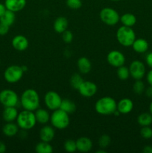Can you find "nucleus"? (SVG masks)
<instances>
[{
  "label": "nucleus",
  "mask_w": 152,
  "mask_h": 153,
  "mask_svg": "<svg viewBox=\"0 0 152 153\" xmlns=\"http://www.w3.org/2000/svg\"><path fill=\"white\" fill-rule=\"evenodd\" d=\"M60 108L69 114H72L75 111L76 105L71 100L65 99V100H62Z\"/></svg>",
  "instance_id": "a878e982"
},
{
  "label": "nucleus",
  "mask_w": 152,
  "mask_h": 153,
  "mask_svg": "<svg viewBox=\"0 0 152 153\" xmlns=\"http://www.w3.org/2000/svg\"><path fill=\"white\" fill-rule=\"evenodd\" d=\"M18 126L22 130H30L35 126L37 123L35 114L33 111L24 110L19 113L16 118Z\"/></svg>",
  "instance_id": "39448f33"
},
{
  "label": "nucleus",
  "mask_w": 152,
  "mask_h": 153,
  "mask_svg": "<svg viewBox=\"0 0 152 153\" xmlns=\"http://www.w3.org/2000/svg\"><path fill=\"white\" fill-rule=\"evenodd\" d=\"M120 21L122 24L127 27H132L137 22V17L131 13H124L120 16Z\"/></svg>",
  "instance_id": "b1692460"
},
{
  "label": "nucleus",
  "mask_w": 152,
  "mask_h": 153,
  "mask_svg": "<svg viewBox=\"0 0 152 153\" xmlns=\"http://www.w3.org/2000/svg\"><path fill=\"white\" fill-rule=\"evenodd\" d=\"M66 4L69 8L77 10L82 6V1L81 0H66Z\"/></svg>",
  "instance_id": "f704fd0d"
},
{
  "label": "nucleus",
  "mask_w": 152,
  "mask_h": 153,
  "mask_svg": "<svg viewBox=\"0 0 152 153\" xmlns=\"http://www.w3.org/2000/svg\"><path fill=\"white\" fill-rule=\"evenodd\" d=\"M15 19H16V16H15L14 12L6 10L2 16L0 17V22H2L8 26H10L14 23Z\"/></svg>",
  "instance_id": "393cba45"
},
{
  "label": "nucleus",
  "mask_w": 152,
  "mask_h": 153,
  "mask_svg": "<svg viewBox=\"0 0 152 153\" xmlns=\"http://www.w3.org/2000/svg\"><path fill=\"white\" fill-rule=\"evenodd\" d=\"M10 26L0 22V36H4L8 33Z\"/></svg>",
  "instance_id": "e433bc0d"
},
{
  "label": "nucleus",
  "mask_w": 152,
  "mask_h": 153,
  "mask_svg": "<svg viewBox=\"0 0 152 153\" xmlns=\"http://www.w3.org/2000/svg\"><path fill=\"white\" fill-rule=\"evenodd\" d=\"M137 122L141 126H149L152 124V114L151 113H142L139 115Z\"/></svg>",
  "instance_id": "bb28decb"
},
{
  "label": "nucleus",
  "mask_w": 152,
  "mask_h": 153,
  "mask_svg": "<svg viewBox=\"0 0 152 153\" xmlns=\"http://www.w3.org/2000/svg\"><path fill=\"white\" fill-rule=\"evenodd\" d=\"M50 122L54 128L60 130L64 129L69 125L70 119L69 114L61 108L53 111L50 115Z\"/></svg>",
  "instance_id": "7ed1b4c3"
},
{
  "label": "nucleus",
  "mask_w": 152,
  "mask_h": 153,
  "mask_svg": "<svg viewBox=\"0 0 152 153\" xmlns=\"http://www.w3.org/2000/svg\"><path fill=\"white\" fill-rule=\"evenodd\" d=\"M96 153H106V151L102 150V149H99V150L96 151Z\"/></svg>",
  "instance_id": "49530a36"
},
{
  "label": "nucleus",
  "mask_w": 152,
  "mask_h": 153,
  "mask_svg": "<svg viewBox=\"0 0 152 153\" xmlns=\"http://www.w3.org/2000/svg\"><path fill=\"white\" fill-rule=\"evenodd\" d=\"M61 102L62 99L61 96L55 91H50L45 94L44 102L49 110L55 111L60 108Z\"/></svg>",
  "instance_id": "1a4fd4ad"
},
{
  "label": "nucleus",
  "mask_w": 152,
  "mask_h": 153,
  "mask_svg": "<svg viewBox=\"0 0 152 153\" xmlns=\"http://www.w3.org/2000/svg\"><path fill=\"white\" fill-rule=\"evenodd\" d=\"M130 76L135 80L142 79L145 75V66L142 61L136 60L132 61L130 64Z\"/></svg>",
  "instance_id": "9d476101"
},
{
  "label": "nucleus",
  "mask_w": 152,
  "mask_h": 153,
  "mask_svg": "<svg viewBox=\"0 0 152 153\" xmlns=\"http://www.w3.org/2000/svg\"><path fill=\"white\" fill-rule=\"evenodd\" d=\"M142 152L144 153H152V146L151 145L145 146L142 149Z\"/></svg>",
  "instance_id": "a19ab883"
},
{
  "label": "nucleus",
  "mask_w": 152,
  "mask_h": 153,
  "mask_svg": "<svg viewBox=\"0 0 152 153\" xmlns=\"http://www.w3.org/2000/svg\"><path fill=\"white\" fill-rule=\"evenodd\" d=\"M64 149L68 152H75L77 150L76 141L72 139H68L64 143Z\"/></svg>",
  "instance_id": "473e14b6"
},
{
  "label": "nucleus",
  "mask_w": 152,
  "mask_h": 153,
  "mask_svg": "<svg viewBox=\"0 0 152 153\" xmlns=\"http://www.w3.org/2000/svg\"><path fill=\"white\" fill-rule=\"evenodd\" d=\"M6 152V145L0 140V153H4Z\"/></svg>",
  "instance_id": "79ce46f5"
},
{
  "label": "nucleus",
  "mask_w": 152,
  "mask_h": 153,
  "mask_svg": "<svg viewBox=\"0 0 152 153\" xmlns=\"http://www.w3.org/2000/svg\"><path fill=\"white\" fill-rule=\"evenodd\" d=\"M78 92L83 97H92L98 91L96 85L90 81H83L78 88Z\"/></svg>",
  "instance_id": "f8f14e48"
},
{
  "label": "nucleus",
  "mask_w": 152,
  "mask_h": 153,
  "mask_svg": "<svg viewBox=\"0 0 152 153\" xmlns=\"http://www.w3.org/2000/svg\"><path fill=\"white\" fill-rule=\"evenodd\" d=\"M134 108V102L129 98H123L117 103V111L121 114H127Z\"/></svg>",
  "instance_id": "2eb2a0df"
},
{
  "label": "nucleus",
  "mask_w": 152,
  "mask_h": 153,
  "mask_svg": "<svg viewBox=\"0 0 152 153\" xmlns=\"http://www.w3.org/2000/svg\"><path fill=\"white\" fill-rule=\"evenodd\" d=\"M140 135L145 139H150L152 137V128L149 126H142L140 130Z\"/></svg>",
  "instance_id": "72a5a7b5"
},
{
  "label": "nucleus",
  "mask_w": 152,
  "mask_h": 153,
  "mask_svg": "<svg viewBox=\"0 0 152 153\" xmlns=\"http://www.w3.org/2000/svg\"><path fill=\"white\" fill-rule=\"evenodd\" d=\"M98 143L100 148L105 149V148L108 147L110 143H111V138H110L108 134H103L98 139Z\"/></svg>",
  "instance_id": "2f4dec72"
},
{
  "label": "nucleus",
  "mask_w": 152,
  "mask_h": 153,
  "mask_svg": "<svg viewBox=\"0 0 152 153\" xmlns=\"http://www.w3.org/2000/svg\"><path fill=\"white\" fill-rule=\"evenodd\" d=\"M77 68L79 71L82 74H86L89 73L92 68V64H91L90 61L86 57H81L77 60Z\"/></svg>",
  "instance_id": "4be33fe9"
},
{
  "label": "nucleus",
  "mask_w": 152,
  "mask_h": 153,
  "mask_svg": "<svg viewBox=\"0 0 152 153\" xmlns=\"http://www.w3.org/2000/svg\"><path fill=\"white\" fill-rule=\"evenodd\" d=\"M116 74H117L118 78L120 80H127L130 76L129 68L124 65L119 67L117 69V71H116Z\"/></svg>",
  "instance_id": "c756f323"
},
{
  "label": "nucleus",
  "mask_w": 152,
  "mask_h": 153,
  "mask_svg": "<svg viewBox=\"0 0 152 153\" xmlns=\"http://www.w3.org/2000/svg\"><path fill=\"white\" fill-rule=\"evenodd\" d=\"M19 131V126L17 124L13 122H8L3 126L2 132L6 137H12L16 135Z\"/></svg>",
  "instance_id": "5701e85b"
},
{
  "label": "nucleus",
  "mask_w": 152,
  "mask_h": 153,
  "mask_svg": "<svg viewBox=\"0 0 152 153\" xmlns=\"http://www.w3.org/2000/svg\"><path fill=\"white\" fill-rule=\"evenodd\" d=\"M145 90V86L144 82H142L141 79L136 80L133 85V91L134 94L137 95H141L144 93Z\"/></svg>",
  "instance_id": "7c9ffc66"
},
{
  "label": "nucleus",
  "mask_w": 152,
  "mask_h": 153,
  "mask_svg": "<svg viewBox=\"0 0 152 153\" xmlns=\"http://www.w3.org/2000/svg\"><path fill=\"white\" fill-rule=\"evenodd\" d=\"M0 64H1V60H0Z\"/></svg>",
  "instance_id": "09e8293b"
},
{
  "label": "nucleus",
  "mask_w": 152,
  "mask_h": 153,
  "mask_svg": "<svg viewBox=\"0 0 152 153\" xmlns=\"http://www.w3.org/2000/svg\"><path fill=\"white\" fill-rule=\"evenodd\" d=\"M12 46L19 52L25 51L28 47V40L23 35H16L12 39Z\"/></svg>",
  "instance_id": "ddd939ff"
},
{
  "label": "nucleus",
  "mask_w": 152,
  "mask_h": 153,
  "mask_svg": "<svg viewBox=\"0 0 152 153\" xmlns=\"http://www.w3.org/2000/svg\"><path fill=\"white\" fill-rule=\"evenodd\" d=\"M77 150L80 152H87L92 149V142L89 137H80L76 140Z\"/></svg>",
  "instance_id": "f3484780"
},
{
  "label": "nucleus",
  "mask_w": 152,
  "mask_h": 153,
  "mask_svg": "<svg viewBox=\"0 0 152 153\" xmlns=\"http://www.w3.org/2000/svg\"><path fill=\"white\" fill-rule=\"evenodd\" d=\"M18 114L19 113L16 107H4L2 112V117L7 123L13 122L16 120Z\"/></svg>",
  "instance_id": "a211bd4d"
},
{
  "label": "nucleus",
  "mask_w": 152,
  "mask_h": 153,
  "mask_svg": "<svg viewBox=\"0 0 152 153\" xmlns=\"http://www.w3.org/2000/svg\"><path fill=\"white\" fill-rule=\"evenodd\" d=\"M35 151L37 153H52L53 152V147L48 142L40 141L35 146Z\"/></svg>",
  "instance_id": "cd10ccee"
},
{
  "label": "nucleus",
  "mask_w": 152,
  "mask_h": 153,
  "mask_svg": "<svg viewBox=\"0 0 152 153\" xmlns=\"http://www.w3.org/2000/svg\"><path fill=\"white\" fill-rule=\"evenodd\" d=\"M22 70L24 71V73H25V71H27V70H28V68H27L26 66H22Z\"/></svg>",
  "instance_id": "a18cd8bd"
},
{
  "label": "nucleus",
  "mask_w": 152,
  "mask_h": 153,
  "mask_svg": "<svg viewBox=\"0 0 152 153\" xmlns=\"http://www.w3.org/2000/svg\"><path fill=\"white\" fill-rule=\"evenodd\" d=\"M4 5L7 10L14 12L22 10L26 5V0H5Z\"/></svg>",
  "instance_id": "4468645a"
},
{
  "label": "nucleus",
  "mask_w": 152,
  "mask_h": 153,
  "mask_svg": "<svg viewBox=\"0 0 152 153\" xmlns=\"http://www.w3.org/2000/svg\"><path fill=\"white\" fill-rule=\"evenodd\" d=\"M131 46L137 53H145L148 49V43L143 38H136Z\"/></svg>",
  "instance_id": "6ab92c4d"
},
{
  "label": "nucleus",
  "mask_w": 152,
  "mask_h": 153,
  "mask_svg": "<svg viewBox=\"0 0 152 153\" xmlns=\"http://www.w3.org/2000/svg\"><path fill=\"white\" fill-rule=\"evenodd\" d=\"M35 117L37 123L42 125H46L49 121H50V114L44 108H37L35 111Z\"/></svg>",
  "instance_id": "412c9836"
},
{
  "label": "nucleus",
  "mask_w": 152,
  "mask_h": 153,
  "mask_svg": "<svg viewBox=\"0 0 152 153\" xmlns=\"http://www.w3.org/2000/svg\"><path fill=\"white\" fill-rule=\"evenodd\" d=\"M107 62L114 67H119L124 65L125 63V57L122 52L118 50H112L107 54Z\"/></svg>",
  "instance_id": "9b49d317"
},
{
  "label": "nucleus",
  "mask_w": 152,
  "mask_h": 153,
  "mask_svg": "<svg viewBox=\"0 0 152 153\" xmlns=\"http://www.w3.org/2000/svg\"><path fill=\"white\" fill-rule=\"evenodd\" d=\"M62 39L66 43H71L73 40V34L72 31H68V30H66L65 31H63L62 33Z\"/></svg>",
  "instance_id": "c9c22d12"
},
{
  "label": "nucleus",
  "mask_w": 152,
  "mask_h": 153,
  "mask_svg": "<svg viewBox=\"0 0 152 153\" xmlns=\"http://www.w3.org/2000/svg\"><path fill=\"white\" fill-rule=\"evenodd\" d=\"M19 100L18 95L13 90L4 89L0 92V103L4 107H16Z\"/></svg>",
  "instance_id": "6e6552de"
},
{
  "label": "nucleus",
  "mask_w": 152,
  "mask_h": 153,
  "mask_svg": "<svg viewBox=\"0 0 152 153\" xmlns=\"http://www.w3.org/2000/svg\"><path fill=\"white\" fill-rule=\"evenodd\" d=\"M100 19L107 25H115L120 20L119 13L112 7H104L100 12Z\"/></svg>",
  "instance_id": "0eeeda50"
},
{
  "label": "nucleus",
  "mask_w": 152,
  "mask_h": 153,
  "mask_svg": "<svg viewBox=\"0 0 152 153\" xmlns=\"http://www.w3.org/2000/svg\"><path fill=\"white\" fill-rule=\"evenodd\" d=\"M6 10H7V9H6L4 4L0 3V17L2 16V14L4 13V11H5Z\"/></svg>",
  "instance_id": "37998d69"
},
{
  "label": "nucleus",
  "mask_w": 152,
  "mask_h": 153,
  "mask_svg": "<svg viewBox=\"0 0 152 153\" xmlns=\"http://www.w3.org/2000/svg\"><path fill=\"white\" fill-rule=\"evenodd\" d=\"M95 111L99 114H113L117 110V103L114 99L110 97H101L95 102Z\"/></svg>",
  "instance_id": "f03ea898"
},
{
  "label": "nucleus",
  "mask_w": 152,
  "mask_h": 153,
  "mask_svg": "<svg viewBox=\"0 0 152 153\" xmlns=\"http://www.w3.org/2000/svg\"><path fill=\"white\" fill-rule=\"evenodd\" d=\"M145 62L147 65L152 69V52L147 54L145 57Z\"/></svg>",
  "instance_id": "4c0bfd02"
},
{
  "label": "nucleus",
  "mask_w": 152,
  "mask_h": 153,
  "mask_svg": "<svg viewBox=\"0 0 152 153\" xmlns=\"http://www.w3.org/2000/svg\"><path fill=\"white\" fill-rule=\"evenodd\" d=\"M24 71L22 67L18 65L9 66L4 72V78L7 82L14 84L19 82L22 78Z\"/></svg>",
  "instance_id": "423d86ee"
},
{
  "label": "nucleus",
  "mask_w": 152,
  "mask_h": 153,
  "mask_svg": "<svg viewBox=\"0 0 152 153\" xmlns=\"http://www.w3.org/2000/svg\"><path fill=\"white\" fill-rule=\"evenodd\" d=\"M110 1H119V0H110Z\"/></svg>",
  "instance_id": "de8ad7c7"
},
{
  "label": "nucleus",
  "mask_w": 152,
  "mask_h": 153,
  "mask_svg": "<svg viewBox=\"0 0 152 153\" xmlns=\"http://www.w3.org/2000/svg\"><path fill=\"white\" fill-rule=\"evenodd\" d=\"M20 103L25 110L35 111L40 106V97L35 90L27 89L22 94Z\"/></svg>",
  "instance_id": "f257e3e1"
},
{
  "label": "nucleus",
  "mask_w": 152,
  "mask_h": 153,
  "mask_svg": "<svg viewBox=\"0 0 152 153\" xmlns=\"http://www.w3.org/2000/svg\"><path fill=\"white\" fill-rule=\"evenodd\" d=\"M69 22L68 20L64 16H59L57 18L54 22V29L57 33L62 34L63 31L67 30Z\"/></svg>",
  "instance_id": "aec40b11"
},
{
  "label": "nucleus",
  "mask_w": 152,
  "mask_h": 153,
  "mask_svg": "<svg viewBox=\"0 0 152 153\" xmlns=\"http://www.w3.org/2000/svg\"><path fill=\"white\" fill-rule=\"evenodd\" d=\"M83 78H82V76H80V74H78V73H74L69 79L70 85H71L72 88L73 89L75 90H78L79 87H80V85L83 83Z\"/></svg>",
  "instance_id": "c85d7f7f"
},
{
  "label": "nucleus",
  "mask_w": 152,
  "mask_h": 153,
  "mask_svg": "<svg viewBox=\"0 0 152 153\" xmlns=\"http://www.w3.org/2000/svg\"><path fill=\"white\" fill-rule=\"evenodd\" d=\"M145 94L148 98H152V86H149L145 90Z\"/></svg>",
  "instance_id": "ea45409f"
},
{
  "label": "nucleus",
  "mask_w": 152,
  "mask_h": 153,
  "mask_svg": "<svg viewBox=\"0 0 152 153\" xmlns=\"http://www.w3.org/2000/svg\"><path fill=\"white\" fill-rule=\"evenodd\" d=\"M149 111L152 114V102L150 103V105H149Z\"/></svg>",
  "instance_id": "c03bdc74"
},
{
  "label": "nucleus",
  "mask_w": 152,
  "mask_h": 153,
  "mask_svg": "<svg viewBox=\"0 0 152 153\" xmlns=\"http://www.w3.org/2000/svg\"><path fill=\"white\" fill-rule=\"evenodd\" d=\"M55 136V131L53 126H44L40 131V138L42 141L50 143Z\"/></svg>",
  "instance_id": "dca6fc26"
},
{
  "label": "nucleus",
  "mask_w": 152,
  "mask_h": 153,
  "mask_svg": "<svg viewBox=\"0 0 152 153\" xmlns=\"http://www.w3.org/2000/svg\"><path fill=\"white\" fill-rule=\"evenodd\" d=\"M146 79H147V82L149 84V85L152 86V69L149 70L148 73L146 75Z\"/></svg>",
  "instance_id": "58836bf2"
},
{
  "label": "nucleus",
  "mask_w": 152,
  "mask_h": 153,
  "mask_svg": "<svg viewBox=\"0 0 152 153\" xmlns=\"http://www.w3.org/2000/svg\"><path fill=\"white\" fill-rule=\"evenodd\" d=\"M116 39L122 46L129 47L136 40V34L131 27L122 25L116 31Z\"/></svg>",
  "instance_id": "20e7f679"
}]
</instances>
